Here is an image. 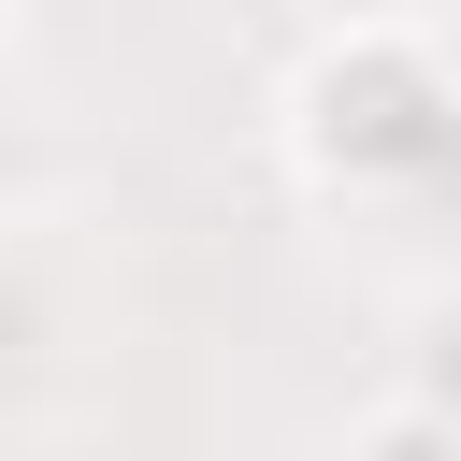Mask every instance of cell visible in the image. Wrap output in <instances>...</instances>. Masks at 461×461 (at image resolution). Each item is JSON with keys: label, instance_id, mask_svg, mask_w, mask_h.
Returning a JSON list of instances; mask_svg holds the SVG:
<instances>
[{"label": "cell", "instance_id": "obj_1", "mask_svg": "<svg viewBox=\"0 0 461 461\" xmlns=\"http://www.w3.org/2000/svg\"><path fill=\"white\" fill-rule=\"evenodd\" d=\"M418 418L461 447V317H432V331H418Z\"/></svg>", "mask_w": 461, "mask_h": 461}]
</instances>
